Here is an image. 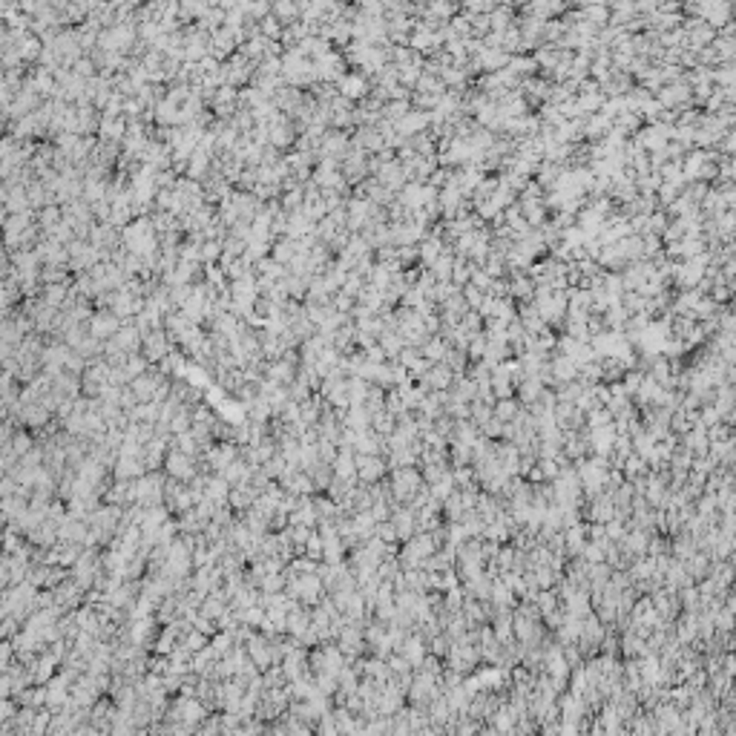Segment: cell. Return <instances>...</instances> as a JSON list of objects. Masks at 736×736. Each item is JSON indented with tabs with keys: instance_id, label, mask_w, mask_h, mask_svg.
Returning <instances> with one entry per match:
<instances>
[{
	"instance_id": "7a4b0ae2",
	"label": "cell",
	"mask_w": 736,
	"mask_h": 736,
	"mask_svg": "<svg viewBox=\"0 0 736 736\" xmlns=\"http://www.w3.org/2000/svg\"><path fill=\"white\" fill-rule=\"evenodd\" d=\"M549 372H552V377H556V386H558V383H570V380L578 377V362H575L572 357L561 354V357H556V360L549 362Z\"/></svg>"
},
{
	"instance_id": "3957f363",
	"label": "cell",
	"mask_w": 736,
	"mask_h": 736,
	"mask_svg": "<svg viewBox=\"0 0 736 736\" xmlns=\"http://www.w3.org/2000/svg\"><path fill=\"white\" fill-rule=\"evenodd\" d=\"M521 409H524V406L518 403V397H501V400L492 403V417H498L501 423H509V420L518 417Z\"/></svg>"
},
{
	"instance_id": "277c9868",
	"label": "cell",
	"mask_w": 736,
	"mask_h": 736,
	"mask_svg": "<svg viewBox=\"0 0 736 736\" xmlns=\"http://www.w3.org/2000/svg\"><path fill=\"white\" fill-rule=\"evenodd\" d=\"M546 386L538 380V377H524L521 383H518V403L527 409V406H532V403L541 397V391H544Z\"/></svg>"
},
{
	"instance_id": "6da1fadb",
	"label": "cell",
	"mask_w": 736,
	"mask_h": 736,
	"mask_svg": "<svg viewBox=\"0 0 736 736\" xmlns=\"http://www.w3.org/2000/svg\"><path fill=\"white\" fill-rule=\"evenodd\" d=\"M354 466H357V481L360 484H377L380 477L388 474L383 455H357L354 452Z\"/></svg>"
}]
</instances>
